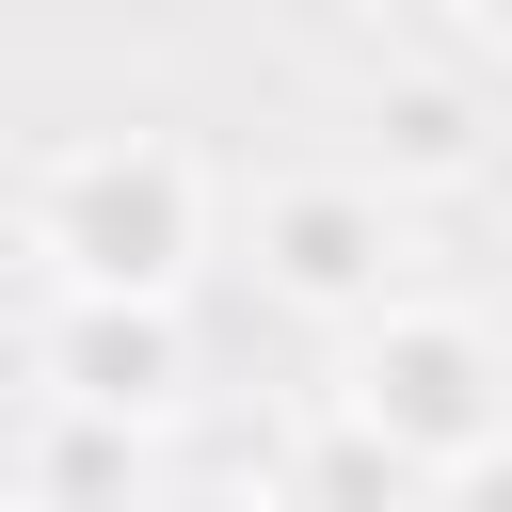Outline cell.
Returning a JSON list of instances; mask_svg holds the SVG:
<instances>
[{
  "label": "cell",
  "mask_w": 512,
  "mask_h": 512,
  "mask_svg": "<svg viewBox=\"0 0 512 512\" xmlns=\"http://www.w3.org/2000/svg\"><path fill=\"white\" fill-rule=\"evenodd\" d=\"M256 272L288 288V304H320V320H400L384 288H400V208H384V176H288V192H256Z\"/></svg>",
  "instance_id": "obj_3"
},
{
  "label": "cell",
  "mask_w": 512,
  "mask_h": 512,
  "mask_svg": "<svg viewBox=\"0 0 512 512\" xmlns=\"http://www.w3.org/2000/svg\"><path fill=\"white\" fill-rule=\"evenodd\" d=\"M336 384H352L336 416H352V432H384L416 480H464V464H496V448H512V352H496L480 320H448V304L368 320Z\"/></svg>",
  "instance_id": "obj_2"
},
{
  "label": "cell",
  "mask_w": 512,
  "mask_h": 512,
  "mask_svg": "<svg viewBox=\"0 0 512 512\" xmlns=\"http://www.w3.org/2000/svg\"><path fill=\"white\" fill-rule=\"evenodd\" d=\"M464 48H480V64H512V0H464Z\"/></svg>",
  "instance_id": "obj_9"
},
{
  "label": "cell",
  "mask_w": 512,
  "mask_h": 512,
  "mask_svg": "<svg viewBox=\"0 0 512 512\" xmlns=\"http://www.w3.org/2000/svg\"><path fill=\"white\" fill-rule=\"evenodd\" d=\"M448 512H512V448H496V464H464V480H448Z\"/></svg>",
  "instance_id": "obj_8"
},
{
  "label": "cell",
  "mask_w": 512,
  "mask_h": 512,
  "mask_svg": "<svg viewBox=\"0 0 512 512\" xmlns=\"http://www.w3.org/2000/svg\"><path fill=\"white\" fill-rule=\"evenodd\" d=\"M16 224H32V256H48V304H176L192 240H208V192H192V160H176V144L96 128V144L32 160Z\"/></svg>",
  "instance_id": "obj_1"
},
{
  "label": "cell",
  "mask_w": 512,
  "mask_h": 512,
  "mask_svg": "<svg viewBox=\"0 0 512 512\" xmlns=\"http://www.w3.org/2000/svg\"><path fill=\"white\" fill-rule=\"evenodd\" d=\"M368 144H384V192H432V176H480V144H496V112L464 96V80H384V112H368Z\"/></svg>",
  "instance_id": "obj_5"
},
{
  "label": "cell",
  "mask_w": 512,
  "mask_h": 512,
  "mask_svg": "<svg viewBox=\"0 0 512 512\" xmlns=\"http://www.w3.org/2000/svg\"><path fill=\"white\" fill-rule=\"evenodd\" d=\"M32 400L112 416V432L176 416V400H192V336H176V304H48V320H32Z\"/></svg>",
  "instance_id": "obj_4"
},
{
  "label": "cell",
  "mask_w": 512,
  "mask_h": 512,
  "mask_svg": "<svg viewBox=\"0 0 512 512\" xmlns=\"http://www.w3.org/2000/svg\"><path fill=\"white\" fill-rule=\"evenodd\" d=\"M288 512H416V464H400L384 432H352V416H320V432L288 448Z\"/></svg>",
  "instance_id": "obj_7"
},
{
  "label": "cell",
  "mask_w": 512,
  "mask_h": 512,
  "mask_svg": "<svg viewBox=\"0 0 512 512\" xmlns=\"http://www.w3.org/2000/svg\"><path fill=\"white\" fill-rule=\"evenodd\" d=\"M128 496H144V432L32 400V512H128Z\"/></svg>",
  "instance_id": "obj_6"
}]
</instances>
